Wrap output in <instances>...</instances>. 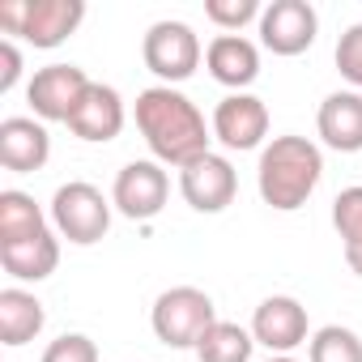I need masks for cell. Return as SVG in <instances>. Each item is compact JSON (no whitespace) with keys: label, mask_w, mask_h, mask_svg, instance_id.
<instances>
[{"label":"cell","mask_w":362,"mask_h":362,"mask_svg":"<svg viewBox=\"0 0 362 362\" xmlns=\"http://www.w3.org/2000/svg\"><path fill=\"white\" fill-rule=\"evenodd\" d=\"M136 128L153 162L179 166V170L209 153V132H214L201 107L188 94H179L175 86H149L136 94Z\"/></svg>","instance_id":"cell-1"},{"label":"cell","mask_w":362,"mask_h":362,"mask_svg":"<svg viewBox=\"0 0 362 362\" xmlns=\"http://www.w3.org/2000/svg\"><path fill=\"white\" fill-rule=\"evenodd\" d=\"M320 175H324V153H320L315 141H307V136H273L260 149L256 188H260V201L269 209L294 214L315 192Z\"/></svg>","instance_id":"cell-2"},{"label":"cell","mask_w":362,"mask_h":362,"mask_svg":"<svg viewBox=\"0 0 362 362\" xmlns=\"http://www.w3.org/2000/svg\"><path fill=\"white\" fill-rule=\"evenodd\" d=\"M86 18V0H5L0 5V30L26 39L43 52L60 47Z\"/></svg>","instance_id":"cell-3"},{"label":"cell","mask_w":362,"mask_h":362,"mask_svg":"<svg viewBox=\"0 0 362 362\" xmlns=\"http://www.w3.org/2000/svg\"><path fill=\"white\" fill-rule=\"evenodd\" d=\"M149 324H153V337L170 349H197V341L218 324V307L205 290L197 286H175V290H162L153 311H149Z\"/></svg>","instance_id":"cell-4"},{"label":"cell","mask_w":362,"mask_h":362,"mask_svg":"<svg viewBox=\"0 0 362 362\" xmlns=\"http://www.w3.org/2000/svg\"><path fill=\"white\" fill-rule=\"evenodd\" d=\"M201 39L188 22H153L145 30V43H141V60L145 69L162 81V86H179L188 81L197 69H201Z\"/></svg>","instance_id":"cell-5"},{"label":"cell","mask_w":362,"mask_h":362,"mask_svg":"<svg viewBox=\"0 0 362 362\" xmlns=\"http://www.w3.org/2000/svg\"><path fill=\"white\" fill-rule=\"evenodd\" d=\"M52 222L69 243L90 247L111 230V201L86 179H73V184H60L52 197Z\"/></svg>","instance_id":"cell-6"},{"label":"cell","mask_w":362,"mask_h":362,"mask_svg":"<svg viewBox=\"0 0 362 362\" xmlns=\"http://www.w3.org/2000/svg\"><path fill=\"white\" fill-rule=\"evenodd\" d=\"M166 197H170V179H166L162 162H153V158L128 162V166L115 175V188H111V205H115L124 218H132V222L158 218L162 205H166Z\"/></svg>","instance_id":"cell-7"},{"label":"cell","mask_w":362,"mask_h":362,"mask_svg":"<svg viewBox=\"0 0 362 362\" xmlns=\"http://www.w3.org/2000/svg\"><path fill=\"white\" fill-rule=\"evenodd\" d=\"M90 86H94V81L86 77V69H77V64H47V69H39V73L30 77L26 98H30V107H35L39 119H47V124H69V115L77 111V103L86 98Z\"/></svg>","instance_id":"cell-8"},{"label":"cell","mask_w":362,"mask_h":362,"mask_svg":"<svg viewBox=\"0 0 362 362\" xmlns=\"http://www.w3.org/2000/svg\"><path fill=\"white\" fill-rule=\"evenodd\" d=\"M320 35V13L307 0H273L260 13V43L273 56H303Z\"/></svg>","instance_id":"cell-9"},{"label":"cell","mask_w":362,"mask_h":362,"mask_svg":"<svg viewBox=\"0 0 362 362\" xmlns=\"http://www.w3.org/2000/svg\"><path fill=\"white\" fill-rule=\"evenodd\" d=\"M179 192H184V201L197 214H222L239 192V175H235L230 158L209 149L205 158H197L179 170Z\"/></svg>","instance_id":"cell-10"},{"label":"cell","mask_w":362,"mask_h":362,"mask_svg":"<svg viewBox=\"0 0 362 362\" xmlns=\"http://www.w3.org/2000/svg\"><path fill=\"white\" fill-rule=\"evenodd\" d=\"M252 337L269 354H290V349L307 345V307L290 294L264 298L252 315Z\"/></svg>","instance_id":"cell-11"},{"label":"cell","mask_w":362,"mask_h":362,"mask_svg":"<svg viewBox=\"0 0 362 362\" xmlns=\"http://www.w3.org/2000/svg\"><path fill=\"white\" fill-rule=\"evenodd\" d=\"M214 136L226 149H256L269 136V107L256 94H226L214 107Z\"/></svg>","instance_id":"cell-12"},{"label":"cell","mask_w":362,"mask_h":362,"mask_svg":"<svg viewBox=\"0 0 362 362\" xmlns=\"http://www.w3.org/2000/svg\"><path fill=\"white\" fill-rule=\"evenodd\" d=\"M52 158V136L39 119L30 115H9L0 119V166L13 175H30L43 170Z\"/></svg>","instance_id":"cell-13"},{"label":"cell","mask_w":362,"mask_h":362,"mask_svg":"<svg viewBox=\"0 0 362 362\" xmlns=\"http://www.w3.org/2000/svg\"><path fill=\"white\" fill-rule=\"evenodd\" d=\"M119 128H124V98H119V90L94 81L86 90V98L77 103V111L69 115V132L90 141V145H103V141H115Z\"/></svg>","instance_id":"cell-14"},{"label":"cell","mask_w":362,"mask_h":362,"mask_svg":"<svg viewBox=\"0 0 362 362\" xmlns=\"http://www.w3.org/2000/svg\"><path fill=\"white\" fill-rule=\"evenodd\" d=\"M205 64H209V77L222 81V86H230L235 94H243L260 77V52L243 35H218L205 47Z\"/></svg>","instance_id":"cell-15"},{"label":"cell","mask_w":362,"mask_h":362,"mask_svg":"<svg viewBox=\"0 0 362 362\" xmlns=\"http://www.w3.org/2000/svg\"><path fill=\"white\" fill-rule=\"evenodd\" d=\"M315 128L328 149L337 153H358L362 149V94L358 90H337L320 103Z\"/></svg>","instance_id":"cell-16"},{"label":"cell","mask_w":362,"mask_h":362,"mask_svg":"<svg viewBox=\"0 0 362 362\" xmlns=\"http://www.w3.org/2000/svg\"><path fill=\"white\" fill-rule=\"evenodd\" d=\"M0 264H5V273L18 277V281H43L60 264V239L47 226V230L30 235L22 243H0Z\"/></svg>","instance_id":"cell-17"},{"label":"cell","mask_w":362,"mask_h":362,"mask_svg":"<svg viewBox=\"0 0 362 362\" xmlns=\"http://www.w3.org/2000/svg\"><path fill=\"white\" fill-rule=\"evenodd\" d=\"M47 324V311L43 303L22 290V286H9V290H0V341L5 345H26L43 332Z\"/></svg>","instance_id":"cell-18"},{"label":"cell","mask_w":362,"mask_h":362,"mask_svg":"<svg viewBox=\"0 0 362 362\" xmlns=\"http://www.w3.org/2000/svg\"><path fill=\"white\" fill-rule=\"evenodd\" d=\"M39 230H47V218L35 205V197H26L18 188L0 192V243H22Z\"/></svg>","instance_id":"cell-19"},{"label":"cell","mask_w":362,"mask_h":362,"mask_svg":"<svg viewBox=\"0 0 362 362\" xmlns=\"http://www.w3.org/2000/svg\"><path fill=\"white\" fill-rule=\"evenodd\" d=\"M332 226H337V235H341L345 264L362 277V184L345 188V192L332 201Z\"/></svg>","instance_id":"cell-20"},{"label":"cell","mask_w":362,"mask_h":362,"mask_svg":"<svg viewBox=\"0 0 362 362\" xmlns=\"http://www.w3.org/2000/svg\"><path fill=\"white\" fill-rule=\"evenodd\" d=\"M252 328H239L230 320H218L201 341H197V358L201 362H247L252 358Z\"/></svg>","instance_id":"cell-21"},{"label":"cell","mask_w":362,"mask_h":362,"mask_svg":"<svg viewBox=\"0 0 362 362\" xmlns=\"http://www.w3.org/2000/svg\"><path fill=\"white\" fill-rule=\"evenodd\" d=\"M307 362H362V337L341 324H324L307 341Z\"/></svg>","instance_id":"cell-22"},{"label":"cell","mask_w":362,"mask_h":362,"mask_svg":"<svg viewBox=\"0 0 362 362\" xmlns=\"http://www.w3.org/2000/svg\"><path fill=\"white\" fill-rule=\"evenodd\" d=\"M260 0H205V18L226 35H239L247 22H260Z\"/></svg>","instance_id":"cell-23"},{"label":"cell","mask_w":362,"mask_h":362,"mask_svg":"<svg viewBox=\"0 0 362 362\" xmlns=\"http://www.w3.org/2000/svg\"><path fill=\"white\" fill-rule=\"evenodd\" d=\"M43 362H98V345L86 332H64L43 349Z\"/></svg>","instance_id":"cell-24"},{"label":"cell","mask_w":362,"mask_h":362,"mask_svg":"<svg viewBox=\"0 0 362 362\" xmlns=\"http://www.w3.org/2000/svg\"><path fill=\"white\" fill-rule=\"evenodd\" d=\"M337 73L362 90V22L349 26L341 39H337Z\"/></svg>","instance_id":"cell-25"},{"label":"cell","mask_w":362,"mask_h":362,"mask_svg":"<svg viewBox=\"0 0 362 362\" xmlns=\"http://www.w3.org/2000/svg\"><path fill=\"white\" fill-rule=\"evenodd\" d=\"M18 77H22V52L13 39H5L0 43V94H9L18 86Z\"/></svg>","instance_id":"cell-26"},{"label":"cell","mask_w":362,"mask_h":362,"mask_svg":"<svg viewBox=\"0 0 362 362\" xmlns=\"http://www.w3.org/2000/svg\"><path fill=\"white\" fill-rule=\"evenodd\" d=\"M269 362H298V358H290V354H273Z\"/></svg>","instance_id":"cell-27"}]
</instances>
